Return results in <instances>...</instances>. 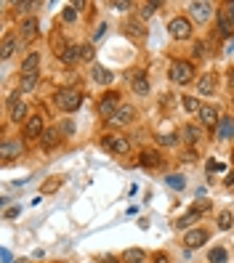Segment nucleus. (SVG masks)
Returning <instances> with one entry per match:
<instances>
[{"instance_id":"f257e3e1","label":"nucleus","mask_w":234,"mask_h":263,"mask_svg":"<svg viewBox=\"0 0 234 263\" xmlns=\"http://www.w3.org/2000/svg\"><path fill=\"white\" fill-rule=\"evenodd\" d=\"M80 104H83V93H80V90H75V88L56 90V106L61 112H77V109H80Z\"/></svg>"},{"instance_id":"f03ea898","label":"nucleus","mask_w":234,"mask_h":263,"mask_svg":"<svg viewBox=\"0 0 234 263\" xmlns=\"http://www.w3.org/2000/svg\"><path fill=\"white\" fill-rule=\"evenodd\" d=\"M170 80H173L176 85H186L194 77V67L189 64V61H184V59H176V61H170Z\"/></svg>"},{"instance_id":"7ed1b4c3","label":"nucleus","mask_w":234,"mask_h":263,"mask_svg":"<svg viewBox=\"0 0 234 263\" xmlns=\"http://www.w3.org/2000/svg\"><path fill=\"white\" fill-rule=\"evenodd\" d=\"M218 35L221 37H231L234 35V6L226 3L218 11Z\"/></svg>"},{"instance_id":"20e7f679","label":"nucleus","mask_w":234,"mask_h":263,"mask_svg":"<svg viewBox=\"0 0 234 263\" xmlns=\"http://www.w3.org/2000/svg\"><path fill=\"white\" fill-rule=\"evenodd\" d=\"M22 154H24V144L19 138H3V144H0V160L11 162V160H19Z\"/></svg>"},{"instance_id":"39448f33","label":"nucleus","mask_w":234,"mask_h":263,"mask_svg":"<svg viewBox=\"0 0 234 263\" xmlns=\"http://www.w3.org/2000/svg\"><path fill=\"white\" fill-rule=\"evenodd\" d=\"M168 32H170V37H173V40H189L192 37V24H189V19L176 16V19H170Z\"/></svg>"},{"instance_id":"423d86ee","label":"nucleus","mask_w":234,"mask_h":263,"mask_svg":"<svg viewBox=\"0 0 234 263\" xmlns=\"http://www.w3.org/2000/svg\"><path fill=\"white\" fill-rule=\"evenodd\" d=\"M120 106H122V104H120V93H117V90H109V93L99 101V115L106 117V120H112Z\"/></svg>"},{"instance_id":"0eeeda50","label":"nucleus","mask_w":234,"mask_h":263,"mask_svg":"<svg viewBox=\"0 0 234 263\" xmlns=\"http://www.w3.org/2000/svg\"><path fill=\"white\" fill-rule=\"evenodd\" d=\"M101 144H104L109 152H115V154H128V152H131L128 138L115 136V133H106V136H101Z\"/></svg>"},{"instance_id":"6e6552de","label":"nucleus","mask_w":234,"mask_h":263,"mask_svg":"<svg viewBox=\"0 0 234 263\" xmlns=\"http://www.w3.org/2000/svg\"><path fill=\"white\" fill-rule=\"evenodd\" d=\"M40 35V22L35 16H27L22 24H19V40L29 43V40H35Z\"/></svg>"},{"instance_id":"1a4fd4ad","label":"nucleus","mask_w":234,"mask_h":263,"mask_svg":"<svg viewBox=\"0 0 234 263\" xmlns=\"http://www.w3.org/2000/svg\"><path fill=\"white\" fill-rule=\"evenodd\" d=\"M208 242V231H202V229H189L184 234V247L186 250H197V247H202Z\"/></svg>"},{"instance_id":"9d476101","label":"nucleus","mask_w":234,"mask_h":263,"mask_svg":"<svg viewBox=\"0 0 234 263\" xmlns=\"http://www.w3.org/2000/svg\"><path fill=\"white\" fill-rule=\"evenodd\" d=\"M45 133V122L40 115H29V120L24 122V136L27 138H40Z\"/></svg>"},{"instance_id":"9b49d317","label":"nucleus","mask_w":234,"mask_h":263,"mask_svg":"<svg viewBox=\"0 0 234 263\" xmlns=\"http://www.w3.org/2000/svg\"><path fill=\"white\" fill-rule=\"evenodd\" d=\"M133 117H136V109L131 104H122L120 109L115 112V117L106 120V122H109V125H128V122H133Z\"/></svg>"},{"instance_id":"f8f14e48","label":"nucleus","mask_w":234,"mask_h":263,"mask_svg":"<svg viewBox=\"0 0 234 263\" xmlns=\"http://www.w3.org/2000/svg\"><path fill=\"white\" fill-rule=\"evenodd\" d=\"M160 162H163V154L157 152V149H144L141 154H138V165L141 167H160Z\"/></svg>"},{"instance_id":"ddd939ff","label":"nucleus","mask_w":234,"mask_h":263,"mask_svg":"<svg viewBox=\"0 0 234 263\" xmlns=\"http://www.w3.org/2000/svg\"><path fill=\"white\" fill-rule=\"evenodd\" d=\"M131 85H133V93H138V96H147L149 93V77H147V72H133L131 74Z\"/></svg>"},{"instance_id":"4468645a","label":"nucleus","mask_w":234,"mask_h":263,"mask_svg":"<svg viewBox=\"0 0 234 263\" xmlns=\"http://www.w3.org/2000/svg\"><path fill=\"white\" fill-rule=\"evenodd\" d=\"M91 77H93V80H96L99 85H109V83L115 80V74L109 72L106 67H101V64H93V69H91Z\"/></svg>"},{"instance_id":"2eb2a0df","label":"nucleus","mask_w":234,"mask_h":263,"mask_svg":"<svg viewBox=\"0 0 234 263\" xmlns=\"http://www.w3.org/2000/svg\"><path fill=\"white\" fill-rule=\"evenodd\" d=\"M200 122H202V125H208V128H215L218 122H221V120H218V109H215V106H202Z\"/></svg>"},{"instance_id":"dca6fc26","label":"nucleus","mask_w":234,"mask_h":263,"mask_svg":"<svg viewBox=\"0 0 234 263\" xmlns=\"http://www.w3.org/2000/svg\"><path fill=\"white\" fill-rule=\"evenodd\" d=\"M16 48H19V40L11 37V35H6V37H3V45H0V59L8 61L13 53H16Z\"/></svg>"},{"instance_id":"f3484780","label":"nucleus","mask_w":234,"mask_h":263,"mask_svg":"<svg viewBox=\"0 0 234 263\" xmlns=\"http://www.w3.org/2000/svg\"><path fill=\"white\" fill-rule=\"evenodd\" d=\"M61 130L59 128H45V133L40 136V144H43V149H53L59 141H61Z\"/></svg>"},{"instance_id":"a211bd4d","label":"nucleus","mask_w":234,"mask_h":263,"mask_svg":"<svg viewBox=\"0 0 234 263\" xmlns=\"http://www.w3.org/2000/svg\"><path fill=\"white\" fill-rule=\"evenodd\" d=\"M189 11L194 13V19L197 22H208L210 19V3H197V0H194V3H189Z\"/></svg>"},{"instance_id":"6ab92c4d","label":"nucleus","mask_w":234,"mask_h":263,"mask_svg":"<svg viewBox=\"0 0 234 263\" xmlns=\"http://www.w3.org/2000/svg\"><path fill=\"white\" fill-rule=\"evenodd\" d=\"M125 32H128L131 37L138 40V37H144V35H147V27H144L141 19H128V22H125Z\"/></svg>"},{"instance_id":"aec40b11","label":"nucleus","mask_w":234,"mask_h":263,"mask_svg":"<svg viewBox=\"0 0 234 263\" xmlns=\"http://www.w3.org/2000/svg\"><path fill=\"white\" fill-rule=\"evenodd\" d=\"M40 69V53L32 51V53H27V59L22 61V74H29V72H38Z\"/></svg>"},{"instance_id":"412c9836","label":"nucleus","mask_w":234,"mask_h":263,"mask_svg":"<svg viewBox=\"0 0 234 263\" xmlns=\"http://www.w3.org/2000/svg\"><path fill=\"white\" fill-rule=\"evenodd\" d=\"M213 88H215V77H213V74H202V77H200V83H197L200 96H210V93H213Z\"/></svg>"},{"instance_id":"4be33fe9","label":"nucleus","mask_w":234,"mask_h":263,"mask_svg":"<svg viewBox=\"0 0 234 263\" xmlns=\"http://www.w3.org/2000/svg\"><path fill=\"white\" fill-rule=\"evenodd\" d=\"M234 136V120L231 117H221V122H218V138L221 141H226V138Z\"/></svg>"},{"instance_id":"5701e85b","label":"nucleus","mask_w":234,"mask_h":263,"mask_svg":"<svg viewBox=\"0 0 234 263\" xmlns=\"http://www.w3.org/2000/svg\"><path fill=\"white\" fill-rule=\"evenodd\" d=\"M40 80V72H29V74H22V83H19V90L22 93H29Z\"/></svg>"},{"instance_id":"b1692460","label":"nucleus","mask_w":234,"mask_h":263,"mask_svg":"<svg viewBox=\"0 0 234 263\" xmlns=\"http://www.w3.org/2000/svg\"><path fill=\"white\" fill-rule=\"evenodd\" d=\"M147 260V253L138 250V247H131V250L122 253V263H144Z\"/></svg>"},{"instance_id":"393cba45","label":"nucleus","mask_w":234,"mask_h":263,"mask_svg":"<svg viewBox=\"0 0 234 263\" xmlns=\"http://www.w3.org/2000/svg\"><path fill=\"white\" fill-rule=\"evenodd\" d=\"M59 59H61V64H75V61H80V45H69Z\"/></svg>"},{"instance_id":"a878e982","label":"nucleus","mask_w":234,"mask_h":263,"mask_svg":"<svg viewBox=\"0 0 234 263\" xmlns=\"http://www.w3.org/2000/svg\"><path fill=\"white\" fill-rule=\"evenodd\" d=\"M200 138H202V130H200L197 125H186V128H184V141L189 144V146H194Z\"/></svg>"},{"instance_id":"bb28decb","label":"nucleus","mask_w":234,"mask_h":263,"mask_svg":"<svg viewBox=\"0 0 234 263\" xmlns=\"http://www.w3.org/2000/svg\"><path fill=\"white\" fill-rule=\"evenodd\" d=\"M181 104H184V109L189 112V115H200V112H202V104H200L194 96H184Z\"/></svg>"},{"instance_id":"cd10ccee","label":"nucleus","mask_w":234,"mask_h":263,"mask_svg":"<svg viewBox=\"0 0 234 263\" xmlns=\"http://www.w3.org/2000/svg\"><path fill=\"white\" fill-rule=\"evenodd\" d=\"M11 120H13V122H22V120L27 122V120H29V117H27V104H24V101H19L16 106H11Z\"/></svg>"},{"instance_id":"c85d7f7f","label":"nucleus","mask_w":234,"mask_h":263,"mask_svg":"<svg viewBox=\"0 0 234 263\" xmlns=\"http://www.w3.org/2000/svg\"><path fill=\"white\" fill-rule=\"evenodd\" d=\"M59 189H61V178H59V176H51V178L40 186V192H43V194H56Z\"/></svg>"},{"instance_id":"c756f323","label":"nucleus","mask_w":234,"mask_h":263,"mask_svg":"<svg viewBox=\"0 0 234 263\" xmlns=\"http://www.w3.org/2000/svg\"><path fill=\"white\" fill-rule=\"evenodd\" d=\"M197 218H200V215H197L194 210H192V213H186V215H181V218L176 221V229H186V231H189V226H192Z\"/></svg>"},{"instance_id":"7c9ffc66","label":"nucleus","mask_w":234,"mask_h":263,"mask_svg":"<svg viewBox=\"0 0 234 263\" xmlns=\"http://www.w3.org/2000/svg\"><path fill=\"white\" fill-rule=\"evenodd\" d=\"M160 6H163L160 0H152V3H144V6H141V11H138V16H141V19H149L152 13L160 8Z\"/></svg>"},{"instance_id":"2f4dec72","label":"nucleus","mask_w":234,"mask_h":263,"mask_svg":"<svg viewBox=\"0 0 234 263\" xmlns=\"http://www.w3.org/2000/svg\"><path fill=\"white\" fill-rule=\"evenodd\" d=\"M231 223H234L231 210H224L221 215H218V229H221V231H229V229H231Z\"/></svg>"},{"instance_id":"473e14b6","label":"nucleus","mask_w":234,"mask_h":263,"mask_svg":"<svg viewBox=\"0 0 234 263\" xmlns=\"http://www.w3.org/2000/svg\"><path fill=\"white\" fill-rule=\"evenodd\" d=\"M226 250H224V247H213V250H210V255H208V260L210 263H226Z\"/></svg>"},{"instance_id":"72a5a7b5","label":"nucleus","mask_w":234,"mask_h":263,"mask_svg":"<svg viewBox=\"0 0 234 263\" xmlns=\"http://www.w3.org/2000/svg\"><path fill=\"white\" fill-rule=\"evenodd\" d=\"M165 181H168V186H170V189H176V192L184 189V176H168Z\"/></svg>"},{"instance_id":"f704fd0d","label":"nucleus","mask_w":234,"mask_h":263,"mask_svg":"<svg viewBox=\"0 0 234 263\" xmlns=\"http://www.w3.org/2000/svg\"><path fill=\"white\" fill-rule=\"evenodd\" d=\"M91 59H93V45L91 43L80 45V61H91Z\"/></svg>"},{"instance_id":"c9c22d12","label":"nucleus","mask_w":234,"mask_h":263,"mask_svg":"<svg viewBox=\"0 0 234 263\" xmlns=\"http://www.w3.org/2000/svg\"><path fill=\"white\" fill-rule=\"evenodd\" d=\"M208 51H210V45H208V43H194V56H197V59L208 56Z\"/></svg>"},{"instance_id":"e433bc0d","label":"nucleus","mask_w":234,"mask_h":263,"mask_svg":"<svg viewBox=\"0 0 234 263\" xmlns=\"http://www.w3.org/2000/svg\"><path fill=\"white\" fill-rule=\"evenodd\" d=\"M197 215H202V213H205V210H210V202H208V199H197V202H194V208H192Z\"/></svg>"},{"instance_id":"4c0bfd02","label":"nucleus","mask_w":234,"mask_h":263,"mask_svg":"<svg viewBox=\"0 0 234 263\" xmlns=\"http://www.w3.org/2000/svg\"><path fill=\"white\" fill-rule=\"evenodd\" d=\"M75 19H77V8H75V6H67V8H64V22L72 24Z\"/></svg>"},{"instance_id":"58836bf2","label":"nucleus","mask_w":234,"mask_h":263,"mask_svg":"<svg viewBox=\"0 0 234 263\" xmlns=\"http://www.w3.org/2000/svg\"><path fill=\"white\" fill-rule=\"evenodd\" d=\"M181 160H184L186 165H192V162H197V152H194V149H186Z\"/></svg>"},{"instance_id":"ea45409f","label":"nucleus","mask_w":234,"mask_h":263,"mask_svg":"<svg viewBox=\"0 0 234 263\" xmlns=\"http://www.w3.org/2000/svg\"><path fill=\"white\" fill-rule=\"evenodd\" d=\"M29 8H38L35 0H22V3H16V11H29Z\"/></svg>"},{"instance_id":"a19ab883","label":"nucleus","mask_w":234,"mask_h":263,"mask_svg":"<svg viewBox=\"0 0 234 263\" xmlns=\"http://www.w3.org/2000/svg\"><path fill=\"white\" fill-rule=\"evenodd\" d=\"M112 8H117V11H128V8H131V3H128V0H115Z\"/></svg>"},{"instance_id":"79ce46f5","label":"nucleus","mask_w":234,"mask_h":263,"mask_svg":"<svg viewBox=\"0 0 234 263\" xmlns=\"http://www.w3.org/2000/svg\"><path fill=\"white\" fill-rule=\"evenodd\" d=\"M59 130H61V133H64V136H72V133H75V125H72V122L67 120V122H64V125H61Z\"/></svg>"},{"instance_id":"37998d69","label":"nucleus","mask_w":234,"mask_h":263,"mask_svg":"<svg viewBox=\"0 0 234 263\" xmlns=\"http://www.w3.org/2000/svg\"><path fill=\"white\" fill-rule=\"evenodd\" d=\"M160 144H163V146H173V144H176V136H163Z\"/></svg>"},{"instance_id":"c03bdc74","label":"nucleus","mask_w":234,"mask_h":263,"mask_svg":"<svg viewBox=\"0 0 234 263\" xmlns=\"http://www.w3.org/2000/svg\"><path fill=\"white\" fill-rule=\"evenodd\" d=\"M104 32H106V24H99V29L93 32V40H101V37H104Z\"/></svg>"},{"instance_id":"a18cd8bd","label":"nucleus","mask_w":234,"mask_h":263,"mask_svg":"<svg viewBox=\"0 0 234 263\" xmlns=\"http://www.w3.org/2000/svg\"><path fill=\"white\" fill-rule=\"evenodd\" d=\"M19 215V208H11V210H6V218H16Z\"/></svg>"},{"instance_id":"49530a36","label":"nucleus","mask_w":234,"mask_h":263,"mask_svg":"<svg viewBox=\"0 0 234 263\" xmlns=\"http://www.w3.org/2000/svg\"><path fill=\"white\" fill-rule=\"evenodd\" d=\"M154 263H168V258L163 253H157V255H154Z\"/></svg>"},{"instance_id":"de8ad7c7","label":"nucleus","mask_w":234,"mask_h":263,"mask_svg":"<svg viewBox=\"0 0 234 263\" xmlns=\"http://www.w3.org/2000/svg\"><path fill=\"white\" fill-rule=\"evenodd\" d=\"M101 260H104V263H120V260H117V258H115V255H104V258H101Z\"/></svg>"},{"instance_id":"09e8293b","label":"nucleus","mask_w":234,"mask_h":263,"mask_svg":"<svg viewBox=\"0 0 234 263\" xmlns=\"http://www.w3.org/2000/svg\"><path fill=\"white\" fill-rule=\"evenodd\" d=\"M226 80H229V88H234V69H229V74H226Z\"/></svg>"},{"instance_id":"8fccbe9b","label":"nucleus","mask_w":234,"mask_h":263,"mask_svg":"<svg viewBox=\"0 0 234 263\" xmlns=\"http://www.w3.org/2000/svg\"><path fill=\"white\" fill-rule=\"evenodd\" d=\"M231 48H234V40H231V43H226V53H231Z\"/></svg>"},{"instance_id":"3c124183","label":"nucleus","mask_w":234,"mask_h":263,"mask_svg":"<svg viewBox=\"0 0 234 263\" xmlns=\"http://www.w3.org/2000/svg\"><path fill=\"white\" fill-rule=\"evenodd\" d=\"M231 192H234V186H231Z\"/></svg>"},{"instance_id":"603ef678","label":"nucleus","mask_w":234,"mask_h":263,"mask_svg":"<svg viewBox=\"0 0 234 263\" xmlns=\"http://www.w3.org/2000/svg\"><path fill=\"white\" fill-rule=\"evenodd\" d=\"M231 101H234V99H231Z\"/></svg>"}]
</instances>
